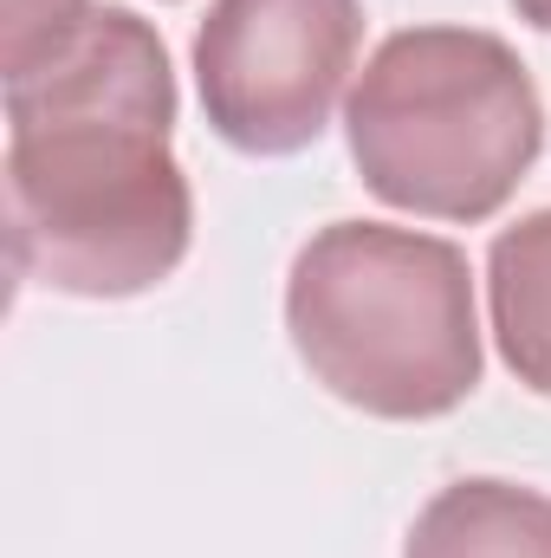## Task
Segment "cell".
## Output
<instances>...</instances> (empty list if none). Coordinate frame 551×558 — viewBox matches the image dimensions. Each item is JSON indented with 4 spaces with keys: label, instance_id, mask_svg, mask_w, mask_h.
<instances>
[{
    "label": "cell",
    "instance_id": "obj_4",
    "mask_svg": "<svg viewBox=\"0 0 551 558\" xmlns=\"http://www.w3.org/2000/svg\"><path fill=\"white\" fill-rule=\"evenodd\" d=\"M357 33V0H215L195 33L208 124L247 156L318 143L351 78Z\"/></svg>",
    "mask_w": 551,
    "mask_h": 558
},
{
    "label": "cell",
    "instance_id": "obj_2",
    "mask_svg": "<svg viewBox=\"0 0 551 558\" xmlns=\"http://www.w3.org/2000/svg\"><path fill=\"white\" fill-rule=\"evenodd\" d=\"M285 331L305 371L383 422L448 416L480 384L474 279L461 247L383 228H318L285 279Z\"/></svg>",
    "mask_w": 551,
    "mask_h": 558
},
{
    "label": "cell",
    "instance_id": "obj_5",
    "mask_svg": "<svg viewBox=\"0 0 551 558\" xmlns=\"http://www.w3.org/2000/svg\"><path fill=\"white\" fill-rule=\"evenodd\" d=\"M403 558H551V500L513 481H454L415 513Z\"/></svg>",
    "mask_w": 551,
    "mask_h": 558
},
{
    "label": "cell",
    "instance_id": "obj_6",
    "mask_svg": "<svg viewBox=\"0 0 551 558\" xmlns=\"http://www.w3.org/2000/svg\"><path fill=\"white\" fill-rule=\"evenodd\" d=\"M487 299H493V338L500 357L551 397V208L506 228L487 254Z\"/></svg>",
    "mask_w": 551,
    "mask_h": 558
},
{
    "label": "cell",
    "instance_id": "obj_3",
    "mask_svg": "<svg viewBox=\"0 0 551 558\" xmlns=\"http://www.w3.org/2000/svg\"><path fill=\"white\" fill-rule=\"evenodd\" d=\"M344 131L364 189L390 208L487 221L539 162L546 111L506 39L480 26H409L364 65Z\"/></svg>",
    "mask_w": 551,
    "mask_h": 558
},
{
    "label": "cell",
    "instance_id": "obj_1",
    "mask_svg": "<svg viewBox=\"0 0 551 558\" xmlns=\"http://www.w3.org/2000/svg\"><path fill=\"white\" fill-rule=\"evenodd\" d=\"M7 260L20 286L131 299L188 254L175 78L156 26L91 7L65 52L7 78Z\"/></svg>",
    "mask_w": 551,
    "mask_h": 558
},
{
    "label": "cell",
    "instance_id": "obj_8",
    "mask_svg": "<svg viewBox=\"0 0 551 558\" xmlns=\"http://www.w3.org/2000/svg\"><path fill=\"white\" fill-rule=\"evenodd\" d=\"M519 7V20H532L539 33H551V0H513Z\"/></svg>",
    "mask_w": 551,
    "mask_h": 558
},
{
    "label": "cell",
    "instance_id": "obj_7",
    "mask_svg": "<svg viewBox=\"0 0 551 558\" xmlns=\"http://www.w3.org/2000/svg\"><path fill=\"white\" fill-rule=\"evenodd\" d=\"M91 20V0H0V72L26 78Z\"/></svg>",
    "mask_w": 551,
    "mask_h": 558
}]
</instances>
